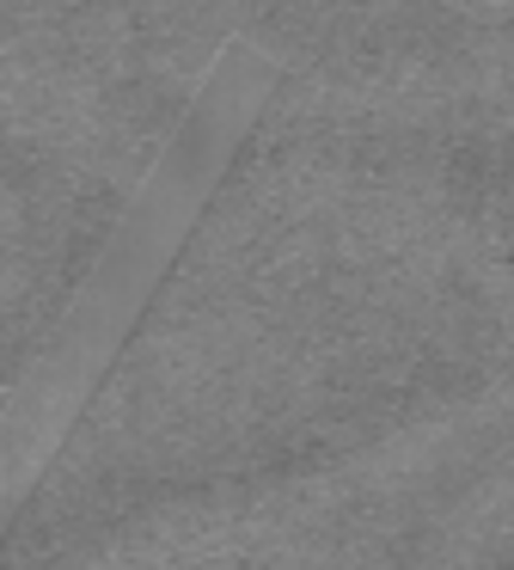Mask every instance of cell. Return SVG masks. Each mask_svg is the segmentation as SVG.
<instances>
[{"label": "cell", "instance_id": "6da1fadb", "mask_svg": "<svg viewBox=\"0 0 514 570\" xmlns=\"http://www.w3.org/2000/svg\"><path fill=\"white\" fill-rule=\"evenodd\" d=\"M269 87H276V56L257 38H233L220 62L208 68L184 124L171 129V141L154 154L141 185L117 209L110 234L98 239L92 264L73 283V295L61 301L43 344L31 350L19 381L0 393V540L24 509V497L37 491V479L49 472L56 448L80 423L86 399L98 393L122 337L147 313L178 246L202 222L208 197H215L227 160L239 154L245 129L257 124Z\"/></svg>", "mask_w": 514, "mask_h": 570}]
</instances>
